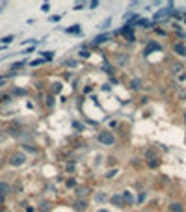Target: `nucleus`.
<instances>
[{
    "mask_svg": "<svg viewBox=\"0 0 186 212\" xmlns=\"http://www.w3.org/2000/svg\"><path fill=\"white\" fill-rule=\"evenodd\" d=\"M52 54L54 52H43V58H45V60H52Z\"/></svg>",
    "mask_w": 186,
    "mask_h": 212,
    "instance_id": "412c9836",
    "label": "nucleus"
},
{
    "mask_svg": "<svg viewBox=\"0 0 186 212\" xmlns=\"http://www.w3.org/2000/svg\"><path fill=\"white\" fill-rule=\"evenodd\" d=\"M67 186H69V188L74 186V179H69V181H67Z\"/></svg>",
    "mask_w": 186,
    "mask_h": 212,
    "instance_id": "a878e982",
    "label": "nucleus"
},
{
    "mask_svg": "<svg viewBox=\"0 0 186 212\" xmlns=\"http://www.w3.org/2000/svg\"><path fill=\"white\" fill-rule=\"evenodd\" d=\"M110 203H112L114 207H121V205H123V197L119 195V194H115V195L110 197Z\"/></svg>",
    "mask_w": 186,
    "mask_h": 212,
    "instance_id": "39448f33",
    "label": "nucleus"
},
{
    "mask_svg": "<svg viewBox=\"0 0 186 212\" xmlns=\"http://www.w3.org/2000/svg\"><path fill=\"white\" fill-rule=\"evenodd\" d=\"M24 162H26V154H24V153H15V154L11 156V160H9V164L15 166V167H20Z\"/></svg>",
    "mask_w": 186,
    "mask_h": 212,
    "instance_id": "f03ea898",
    "label": "nucleus"
},
{
    "mask_svg": "<svg viewBox=\"0 0 186 212\" xmlns=\"http://www.w3.org/2000/svg\"><path fill=\"white\" fill-rule=\"evenodd\" d=\"M173 50L177 52L179 56H186V45L184 43H175V47H173Z\"/></svg>",
    "mask_w": 186,
    "mask_h": 212,
    "instance_id": "20e7f679",
    "label": "nucleus"
},
{
    "mask_svg": "<svg viewBox=\"0 0 186 212\" xmlns=\"http://www.w3.org/2000/svg\"><path fill=\"white\" fill-rule=\"evenodd\" d=\"M73 128H76V130H84V125H82V123H73Z\"/></svg>",
    "mask_w": 186,
    "mask_h": 212,
    "instance_id": "aec40b11",
    "label": "nucleus"
},
{
    "mask_svg": "<svg viewBox=\"0 0 186 212\" xmlns=\"http://www.w3.org/2000/svg\"><path fill=\"white\" fill-rule=\"evenodd\" d=\"M121 197H123V203H127V205H132L134 203V197H132V194H130V192H123Z\"/></svg>",
    "mask_w": 186,
    "mask_h": 212,
    "instance_id": "0eeeda50",
    "label": "nucleus"
},
{
    "mask_svg": "<svg viewBox=\"0 0 186 212\" xmlns=\"http://www.w3.org/2000/svg\"><path fill=\"white\" fill-rule=\"evenodd\" d=\"M97 212H110V210H106V208H99Z\"/></svg>",
    "mask_w": 186,
    "mask_h": 212,
    "instance_id": "cd10ccee",
    "label": "nucleus"
},
{
    "mask_svg": "<svg viewBox=\"0 0 186 212\" xmlns=\"http://www.w3.org/2000/svg\"><path fill=\"white\" fill-rule=\"evenodd\" d=\"M184 121H186V114H184Z\"/></svg>",
    "mask_w": 186,
    "mask_h": 212,
    "instance_id": "c756f323",
    "label": "nucleus"
},
{
    "mask_svg": "<svg viewBox=\"0 0 186 212\" xmlns=\"http://www.w3.org/2000/svg\"><path fill=\"white\" fill-rule=\"evenodd\" d=\"M151 50H160V45H158V43H151L149 47L145 49V54H149Z\"/></svg>",
    "mask_w": 186,
    "mask_h": 212,
    "instance_id": "4468645a",
    "label": "nucleus"
},
{
    "mask_svg": "<svg viewBox=\"0 0 186 212\" xmlns=\"http://www.w3.org/2000/svg\"><path fill=\"white\" fill-rule=\"evenodd\" d=\"M181 99H186V89H182V91H181Z\"/></svg>",
    "mask_w": 186,
    "mask_h": 212,
    "instance_id": "bb28decb",
    "label": "nucleus"
},
{
    "mask_svg": "<svg viewBox=\"0 0 186 212\" xmlns=\"http://www.w3.org/2000/svg\"><path fill=\"white\" fill-rule=\"evenodd\" d=\"M115 173H117V169H112V171H108V173H106V177H108V179H112Z\"/></svg>",
    "mask_w": 186,
    "mask_h": 212,
    "instance_id": "5701e85b",
    "label": "nucleus"
},
{
    "mask_svg": "<svg viewBox=\"0 0 186 212\" xmlns=\"http://www.w3.org/2000/svg\"><path fill=\"white\" fill-rule=\"evenodd\" d=\"M13 39H15L13 36H6V37H2V39H0V41H2V43H6V45H8V43H11Z\"/></svg>",
    "mask_w": 186,
    "mask_h": 212,
    "instance_id": "f3484780",
    "label": "nucleus"
},
{
    "mask_svg": "<svg viewBox=\"0 0 186 212\" xmlns=\"http://www.w3.org/2000/svg\"><path fill=\"white\" fill-rule=\"evenodd\" d=\"M102 201H106V194L104 192H97L95 194V203H102Z\"/></svg>",
    "mask_w": 186,
    "mask_h": 212,
    "instance_id": "9b49d317",
    "label": "nucleus"
},
{
    "mask_svg": "<svg viewBox=\"0 0 186 212\" xmlns=\"http://www.w3.org/2000/svg\"><path fill=\"white\" fill-rule=\"evenodd\" d=\"M121 33H123L128 41H134V33H132V30H130V26H125V28L121 30Z\"/></svg>",
    "mask_w": 186,
    "mask_h": 212,
    "instance_id": "423d86ee",
    "label": "nucleus"
},
{
    "mask_svg": "<svg viewBox=\"0 0 186 212\" xmlns=\"http://www.w3.org/2000/svg\"><path fill=\"white\" fill-rule=\"evenodd\" d=\"M99 143H102V145H114L115 143V136H114L112 132L104 130V132L99 134Z\"/></svg>",
    "mask_w": 186,
    "mask_h": 212,
    "instance_id": "f257e3e1",
    "label": "nucleus"
},
{
    "mask_svg": "<svg viewBox=\"0 0 186 212\" xmlns=\"http://www.w3.org/2000/svg\"><path fill=\"white\" fill-rule=\"evenodd\" d=\"M169 210H171V212H184V208H182L181 203H171V205H169Z\"/></svg>",
    "mask_w": 186,
    "mask_h": 212,
    "instance_id": "9d476101",
    "label": "nucleus"
},
{
    "mask_svg": "<svg viewBox=\"0 0 186 212\" xmlns=\"http://www.w3.org/2000/svg\"><path fill=\"white\" fill-rule=\"evenodd\" d=\"M74 208H76V210H78V212H84V210L87 208V203H86V201H84V199H80V201H76V205H74Z\"/></svg>",
    "mask_w": 186,
    "mask_h": 212,
    "instance_id": "1a4fd4ad",
    "label": "nucleus"
},
{
    "mask_svg": "<svg viewBox=\"0 0 186 212\" xmlns=\"http://www.w3.org/2000/svg\"><path fill=\"white\" fill-rule=\"evenodd\" d=\"M9 192V184L8 182H0V197H6Z\"/></svg>",
    "mask_w": 186,
    "mask_h": 212,
    "instance_id": "6e6552de",
    "label": "nucleus"
},
{
    "mask_svg": "<svg viewBox=\"0 0 186 212\" xmlns=\"http://www.w3.org/2000/svg\"><path fill=\"white\" fill-rule=\"evenodd\" d=\"M108 39H110V36H99V37L95 39V43L99 45V43H104V41H108Z\"/></svg>",
    "mask_w": 186,
    "mask_h": 212,
    "instance_id": "2eb2a0df",
    "label": "nucleus"
},
{
    "mask_svg": "<svg viewBox=\"0 0 186 212\" xmlns=\"http://www.w3.org/2000/svg\"><path fill=\"white\" fill-rule=\"evenodd\" d=\"M177 80H186V73H179L177 74Z\"/></svg>",
    "mask_w": 186,
    "mask_h": 212,
    "instance_id": "4be33fe9",
    "label": "nucleus"
},
{
    "mask_svg": "<svg viewBox=\"0 0 186 212\" xmlns=\"http://www.w3.org/2000/svg\"><path fill=\"white\" fill-rule=\"evenodd\" d=\"M74 192H76V195H78V197H86V195H87V188L80 186V188H76Z\"/></svg>",
    "mask_w": 186,
    "mask_h": 212,
    "instance_id": "f8f14e48",
    "label": "nucleus"
},
{
    "mask_svg": "<svg viewBox=\"0 0 186 212\" xmlns=\"http://www.w3.org/2000/svg\"><path fill=\"white\" fill-rule=\"evenodd\" d=\"M173 73H175V74L182 73V65H179V63H177V65H173Z\"/></svg>",
    "mask_w": 186,
    "mask_h": 212,
    "instance_id": "a211bd4d",
    "label": "nucleus"
},
{
    "mask_svg": "<svg viewBox=\"0 0 186 212\" xmlns=\"http://www.w3.org/2000/svg\"><path fill=\"white\" fill-rule=\"evenodd\" d=\"M0 212H4V208H0Z\"/></svg>",
    "mask_w": 186,
    "mask_h": 212,
    "instance_id": "c85d7f7f",
    "label": "nucleus"
},
{
    "mask_svg": "<svg viewBox=\"0 0 186 212\" xmlns=\"http://www.w3.org/2000/svg\"><path fill=\"white\" fill-rule=\"evenodd\" d=\"M130 87H132V89H140V87H141V80H140V78H132Z\"/></svg>",
    "mask_w": 186,
    "mask_h": 212,
    "instance_id": "ddd939ff",
    "label": "nucleus"
},
{
    "mask_svg": "<svg viewBox=\"0 0 186 212\" xmlns=\"http://www.w3.org/2000/svg\"><path fill=\"white\" fill-rule=\"evenodd\" d=\"M110 22H112V19H110V17H108L106 21H102V24H101V28H108V26H110Z\"/></svg>",
    "mask_w": 186,
    "mask_h": 212,
    "instance_id": "6ab92c4d",
    "label": "nucleus"
},
{
    "mask_svg": "<svg viewBox=\"0 0 186 212\" xmlns=\"http://www.w3.org/2000/svg\"><path fill=\"white\" fill-rule=\"evenodd\" d=\"M41 9H43V11H45V13H47V11L50 9V4H43V6H41Z\"/></svg>",
    "mask_w": 186,
    "mask_h": 212,
    "instance_id": "b1692460",
    "label": "nucleus"
},
{
    "mask_svg": "<svg viewBox=\"0 0 186 212\" xmlns=\"http://www.w3.org/2000/svg\"><path fill=\"white\" fill-rule=\"evenodd\" d=\"M67 32H69V33H74V32L78 33V32H80V26H78V24H76V26H71V28H67Z\"/></svg>",
    "mask_w": 186,
    "mask_h": 212,
    "instance_id": "dca6fc26",
    "label": "nucleus"
},
{
    "mask_svg": "<svg viewBox=\"0 0 186 212\" xmlns=\"http://www.w3.org/2000/svg\"><path fill=\"white\" fill-rule=\"evenodd\" d=\"M171 9H173V6L169 4L168 8H164V9H160V11H156V13H155V21H160V19H164V17H168V15L171 13Z\"/></svg>",
    "mask_w": 186,
    "mask_h": 212,
    "instance_id": "7ed1b4c3",
    "label": "nucleus"
},
{
    "mask_svg": "<svg viewBox=\"0 0 186 212\" xmlns=\"http://www.w3.org/2000/svg\"><path fill=\"white\" fill-rule=\"evenodd\" d=\"M149 166H151V167H156L158 162H156V160H149Z\"/></svg>",
    "mask_w": 186,
    "mask_h": 212,
    "instance_id": "393cba45",
    "label": "nucleus"
}]
</instances>
